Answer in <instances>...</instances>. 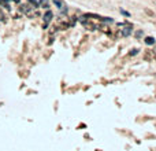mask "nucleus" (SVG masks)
<instances>
[{
    "mask_svg": "<svg viewBox=\"0 0 156 151\" xmlns=\"http://www.w3.org/2000/svg\"><path fill=\"white\" fill-rule=\"evenodd\" d=\"M137 52H138V49H132V52H130V55H135Z\"/></svg>",
    "mask_w": 156,
    "mask_h": 151,
    "instance_id": "obj_10",
    "label": "nucleus"
},
{
    "mask_svg": "<svg viewBox=\"0 0 156 151\" xmlns=\"http://www.w3.org/2000/svg\"><path fill=\"white\" fill-rule=\"evenodd\" d=\"M121 12H122L123 15H126V17H130V14H129L127 11H125V10H121Z\"/></svg>",
    "mask_w": 156,
    "mask_h": 151,
    "instance_id": "obj_9",
    "label": "nucleus"
},
{
    "mask_svg": "<svg viewBox=\"0 0 156 151\" xmlns=\"http://www.w3.org/2000/svg\"><path fill=\"white\" fill-rule=\"evenodd\" d=\"M52 1H53V3L56 4V7L59 8V10H62L63 12H66V11H67L66 4H64V1H63V0H52Z\"/></svg>",
    "mask_w": 156,
    "mask_h": 151,
    "instance_id": "obj_3",
    "label": "nucleus"
},
{
    "mask_svg": "<svg viewBox=\"0 0 156 151\" xmlns=\"http://www.w3.org/2000/svg\"><path fill=\"white\" fill-rule=\"evenodd\" d=\"M28 3H30L33 6V8H37L38 7V1L37 0H28Z\"/></svg>",
    "mask_w": 156,
    "mask_h": 151,
    "instance_id": "obj_8",
    "label": "nucleus"
},
{
    "mask_svg": "<svg viewBox=\"0 0 156 151\" xmlns=\"http://www.w3.org/2000/svg\"><path fill=\"white\" fill-rule=\"evenodd\" d=\"M123 26V29H121V35L122 36H125V37H127V36L132 35V26H126V25H122Z\"/></svg>",
    "mask_w": 156,
    "mask_h": 151,
    "instance_id": "obj_2",
    "label": "nucleus"
},
{
    "mask_svg": "<svg viewBox=\"0 0 156 151\" xmlns=\"http://www.w3.org/2000/svg\"><path fill=\"white\" fill-rule=\"evenodd\" d=\"M19 10H21V12L29 15L31 12V10H33V7H31V6H29V4H22L21 7H19Z\"/></svg>",
    "mask_w": 156,
    "mask_h": 151,
    "instance_id": "obj_4",
    "label": "nucleus"
},
{
    "mask_svg": "<svg viewBox=\"0 0 156 151\" xmlns=\"http://www.w3.org/2000/svg\"><path fill=\"white\" fill-rule=\"evenodd\" d=\"M38 6L45 8V10H48L49 8V0H40V1H38Z\"/></svg>",
    "mask_w": 156,
    "mask_h": 151,
    "instance_id": "obj_5",
    "label": "nucleus"
},
{
    "mask_svg": "<svg viewBox=\"0 0 156 151\" xmlns=\"http://www.w3.org/2000/svg\"><path fill=\"white\" fill-rule=\"evenodd\" d=\"M145 44H148V46H152V44H155V39L153 37H145Z\"/></svg>",
    "mask_w": 156,
    "mask_h": 151,
    "instance_id": "obj_6",
    "label": "nucleus"
},
{
    "mask_svg": "<svg viewBox=\"0 0 156 151\" xmlns=\"http://www.w3.org/2000/svg\"><path fill=\"white\" fill-rule=\"evenodd\" d=\"M12 1H15V3H19V0H12Z\"/></svg>",
    "mask_w": 156,
    "mask_h": 151,
    "instance_id": "obj_11",
    "label": "nucleus"
},
{
    "mask_svg": "<svg viewBox=\"0 0 156 151\" xmlns=\"http://www.w3.org/2000/svg\"><path fill=\"white\" fill-rule=\"evenodd\" d=\"M0 6H3V7H6L7 10H10V4H8V0H0Z\"/></svg>",
    "mask_w": 156,
    "mask_h": 151,
    "instance_id": "obj_7",
    "label": "nucleus"
},
{
    "mask_svg": "<svg viewBox=\"0 0 156 151\" xmlns=\"http://www.w3.org/2000/svg\"><path fill=\"white\" fill-rule=\"evenodd\" d=\"M52 17H53V14H52L51 11H47V12L44 14V28L48 26V23L52 21Z\"/></svg>",
    "mask_w": 156,
    "mask_h": 151,
    "instance_id": "obj_1",
    "label": "nucleus"
}]
</instances>
